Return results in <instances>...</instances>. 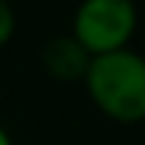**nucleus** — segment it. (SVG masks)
<instances>
[{"instance_id":"7ed1b4c3","label":"nucleus","mask_w":145,"mask_h":145,"mask_svg":"<svg viewBox=\"0 0 145 145\" xmlns=\"http://www.w3.org/2000/svg\"><path fill=\"white\" fill-rule=\"evenodd\" d=\"M88 63H91V54L71 34L51 37L46 43V48H43V65H46V71L54 80H63V83L83 80L86 71H88Z\"/></svg>"},{"instance_id":"f03ea898","label":"nucleus","mask_w":145,"mask_h":145,"mask_svg":"<svg viewBox=\"0 0 145 145\" xmlns=\"http://www.w3.org/2000/svg\"><path fill=\"white\" fill-rule=\"evenodd\" d=\"M134 31H137L134 0H83L71 20V37L91 57L128 48Z\"/></svg>"},{"instance_id":"39448f33","label":"nucleus","mask_w":145,"mask_h":145,"mask_svg":"<svg viewBox=\"0 0 145 145\" xmlns=\"http://www.w3.org/2000/svg\"><path fill=\"white\" fill-rule=\"evenodd\" d=\"M0 145H14V142H12V137H9V131H6L3 125H0Z\"/></svg>"},{"instance_id":"f257e3e1","label":"nucleus","mask_w":145,"mask_h":145,"mask_svg":"<svg viewBox=\"0 0 145 145\" xmlns=\"http://www.w3.org/2000/svg\"><path fill=\"white\" fill-rule=\"evenodd\" d=\"M86 91L91 103L114 122H142L145 120V57L120 48L111 54L91 57L86 71Z\"/></svg>"},{"instance_id":"20e7f679","label":"nucleus","mask_w":145,"mask_h":145,"mask_svg":"<svg viewBox=\"0 0 145 145\" xmlns=\"http://www.w3.org/2000/svg\"><path fill=\"white\" fill-rule=\"evenodd\" d=\"M14 34V12L6 0H0V48H3Z\"/></svg>"}]
</instances>
